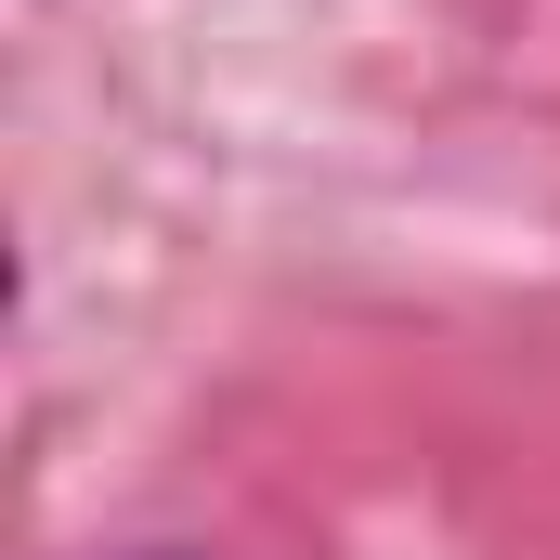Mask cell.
<instances>
[{
	"mask_svg": "<svg viewBox=\"0 0 560 560\" xmlns=\"http://www.w3.org/2000/svg\"><path fill=\"white\" fill-rule=\"evenodd\" d=\"M131 560H209V548H131Z\"/></svg>",
	"mask_w": 560,
	"mask_h": 560,
	"instance_id": "1",
	"label": "cell"
}]
</instances>
